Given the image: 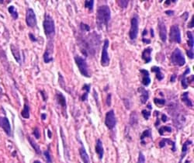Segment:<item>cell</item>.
<instances>
[{"instance_id": "1", "label": "cell", "mask_w": 194, "mask_h": 163, "mask_svg": "<svg viewBox=\"0 0 194 163\" xmlns=\"http://www.w3.org/2000/svg\"><path fill=\"white\" fill-rule=\"evenodd\" d=\"M110 18V9L108 6L103 5L98 8L96 11V24L99 30H102L103 27H107Z\"/></svg>"}, {"instance_id": "2", "label": "cell", "mask_w": 194, "mask_h": 163, "mask_svg": "<svg viewBox=\"0 0 194 163\" xmlns=\"http://www.w3.org/2000/svg\"><path fill=\"white\" fill-rule=\"evenodd\" d=\"M43 26H44V33L47 37H53L55 33V25H54V22L52 17L48 14H46L44 16Z\"/></svg>"}, {"instance_id": "3", "label": "cell", "mask_w": 194, "mask_h": 163, "mask_svg": "<svg viewBox=\"0 0 194 163\" xmlns=\"http://www.w3.org/2000/svg\"><path fill=\"white\" fill-rule=\"evenodd\" d=\"M171 62L174 65H177V66H183L186 64V59L184 58V55L182 53V51L179 48L176 47L174 51L172 52L171 55Z\"/></svg>"}, {"instance_id": "4", "label": "cell", "mask_w": 194, "mask_h": 163, "mask_svg": "<svg viewBox=\"0 0 194 163\" xmlns=\"http://www.w3.org/2000/svg\"><path fill=\"white\" fill-rule=\"evenodd\" d=\"M75 61L76 63L77 66L79 68V70L80 73H81L83 76L86 78H90V74L89 72L88 66H87V63L86 61V59L83 58L81 56L77 55L75 57Z\"/></svg>"}, {"instance_id": "5", "label": "cell", "mask_w": 194, "mask_h": 163, "mask_svg": "<svg viewBox=\"0 0 194 163\" xmlns=\"http://www.w3.org/2000/svg\"><path fill=\"white\" fill-rule=\"evenodd\" d=\"M138 26L139 21L138 16L134 15L130 21V29L129 36L130 40H135L138 34Z\"/></svg>"}, {"instance_id": "6", "label": "cell", "mask_w": 194, "mask_h": 163, "mask_svg": "<svg viewBox=\"0 0 194 163\" xmlns=\"http://www.w3.org/2000/svg\"><path fill=\"white\" fill-rule=\"evenodd\" d=\"M169 41L177 44L181 43V32L178 25H172L170 28Z\"/></svg>"}, {"instance_id": "7", "label": "cell", "mask_w": 194, "mask_h": 163, "mask_svg": "<svg viewBox=\"0 0 194 163\" xmlns=\"http://www.w3.org/2000/svg\"><path fill=\"white\" fill-rule=\"evenodd\" d=\"M108 47H109V40L106 39L104 40L103 46L102 49L101 56V65L103 67H106L110 65V58L108 55Z\"/></svg>"}, {"instance_id": "8", "label": "cell", "mask_w": 194, "mask_h": 163, "mask_svg": "<svg viewBox=\"0 0 194 163\" xmlns=\"http://www.w3.org/2000/svg\"><path fill=\"white\" fill-rule=\"evenodd\" d=\"M117 123V120H116L115 114L113 110H110L107 112L106 114V118H105V124L109 129H113L116 126Z\"/></svg>"}, {"instance_id": "9", "label": "cell", "mask_w": 194, "mask_h": 163, "mask_svg": "<svg viewBox=\"0 0 194 163\" xmlns=\"http://www.w3.org/2000/svg\"><path fill=\"white\" fill-rule=\"evenodd\" d=\"M26 23L28 26L30 27H34L37 25V18L34 12L32 9H28L27 10V15H26Z\"/></svg>"}, {"instance_id": "10", "label": "cell", "mask_w": 194, "mask_h": 163, "mask_svg": "<svg viewBox=\"0 0 194 163\" xmlns=\"http://www.w3.org/2000/svg\"><path fill=\"white\" fill-rule=\"evenodd\" d=\"M158 31H159V37L162 42H165L167 40V29L165 24L163 21H158Z\"/></svg>"}, {"instance_id": "11", "label": "cell", "mask_w": 194, "mask_h": 163, "mask_svg": "<svg viewBox=\"0 0 194 163\" xmlns=\"http://www.w3.org/2000/svg\"><path fill=\"white\" fill-rule=\"evenodd\" d=\"M0 127L4 130V131L7 134L10 136L11 135V127H10V123H9V120L6 117H0Z\"/></svg>"}, {"instance_id": "12", "label": "cell", "mask_w": 194, "mask_h": 163, "mask_svg": "<svg viewBox=\"0 0 194 163\" xmlns=\"http://www.w3.org/2000/svg\"><path fill=\"white\" fill-rule=\"evenodd\" d=\"M151 52H152V48L149 47L144 49L142 52V59L144 61L146 64H148L151 61Z\"/></svg>"}, {"instance_id": "13", "label": "cell", "mask_w": 194, "mask_h": 163, "mask_svg": "<svg viewBox=\"0 0 194 163\" xmlns=\"http://www.w3.org/2000/svg\"><path fill=\"white\" fill-rule=\"evenodd\" d=\"M140 72H141V74H142V75H143V78H142V83H143V85L145 86H149V84L151 83V79L150 77H149V72H148L146 69L140 70Z\"/></svg>"}, {"instance_id": "14", "label": "cell", "mask_w": 194, "mask_h": 163, "mask_svg": "<svg viewBox=\"0 0 194 163\" xmlns=\"http://www.w3.org/2000/svg\"><path fill=\"white\" fill-rule=\"evenodd\" d=\"M96 152L97 155H99V159H102L103 157V143H102L101 140L98 139L96 141Z\"/></svg>"}, {"instance_id": "15", "label": "cell", "mask_w": 194, "mask_h": 163, "mask_svg": "<svg viewBox=\"0 0 194 163\" xmlns=\"http://www.w3.org/2000/svg\"><path fill=\"white\" fill-rule=\"evenodd\" d=\"M79 154H80V156H81L82 160L83 161V163H91L88 154H87L86 149H85L83 146H82L79 148Z\"/></svg>"}, {"instance_id": "16", "label": "cell", "mask_w": 194, "mask_h": 163, "mask_svg": "<svg viewBox=\"0 0 194 163\" xmlns=\"http://www.w3.org/2000/svg\"><path fill=\"white\" fill-rule=\"evenodd\" d=\"M52 51L53 49L51 47V49L49 48V47H47L45 52L44 54V61L45 63H49L51 62V61H53V57H52Z\"/></svg>"}, {"instance_id": "17", "label": "cell", "mask_w": 194, "mask_h": 163, "mask_svg": "<svg viewBox=\"0 0 194 163\" xmlns=\"http://www.w3.org/2000/svg\"><path fill=\"white\" fill-rule=\"evenodd\" d=\"M138 92L141 93V101L142 103H145L148 100V97H149V95H148V92L147 90H145L144 88H142V87H140L138 88Z\"/></svg>"}, {"instance_id": "18", "label": "cell", "mask_w": 194, "mask_h": 163, "mask_svg": "<svg viewBox=\"0 0 194 163\" xmlns=\"http://www.w3.org/2000/svg\"><path fill=\"white\" fill-rule=\"evenodd\" d=\"M151 72H155V74H156V78H157L158 80H162V79H164V75L162 73V71H161V68L159 67H158V66H153L151 68Z\"/></svg>"}, {"instance_id": "19", "label": "cell", "mask_w": 194, "mask_h": 163, "mask_svg": "<svg viewBox=\"0 0 194 163\" xmlns=\"http://www.w3.org/2000/svg\"><path fill=\"white\" fill-rule=\"evenodd\" d=\"M190 68H187L185 70V72H184V73H183V75H182V81H181V82H182V86H183V87L184 88H187L188 85H189L186 75L187 74H189V73H190Z\"/></svg>"}, {"instance_id": "20", "label": "cell", "mask_w": 194, "mask_h": 163, "mask_svg": "<svg viewBox=\"0 0 194 163\" xmlns=\"http://www.w3.org/2000/svg\"><path fill=\"white\" fill-rule=\"evenodd\" d=\"M11 51L12 53L13 54L14 58L16 60V61L19 63L21 62L20 61V51H19V49L15 47L14 45H11Z\"/></svg>"}, {"instance_id": "21", "label": "cell", "mask_w": 194, "mask_h": 163, "mask_svg": "<svg viewBox=\"0 0 194 163\" xmlns=\"http://www.w3.org/2000/svg\"><path fill=\"white\" fill-rule=\"evenodd\" d=\"M182 101H183L187 107H193V102L192 101L189 99V93H187V92H186V93H184L183 95H182Z\"/></svg>"}, {"instance_id": "22", "label": "cell", "mask_w": 194, "mask_h": 163, "mask_svg": "<svg viewBox=\"0 0 194 163\" xmlns=\"http://www.w3.org/2000/svg\"><path fill=\"white\" fill-rule=\"evenodd\" d=\"M56 97H57V100H58V103H59L61 107L65 108V107H66V101H65V96H64L61 93H57Z\"/></svg>"}, {"instance_id": "23", "label": "cell", "mask_w": 194, "mask_h": 163, "mask_svg": "<svg viewBox=\"0 0 194 163\" xmlns=\"http://www.w3.org/2000/svg\"><path fill=\"white\" fill-rule=\"evenodd\" d=\"M192 144V141H186L183 144V148H182V155H181V160L183 159L184 157H185V155H186V153H187V151H188V147H189V145L190 144Z\"/></svg>"}, {"instance_id": "24", "label": "cell", "mask_w": 194, "mask_h": 163, "mask_svg": "<svg viewBox=\"0 0 194 163\" xmlns=\"http://www.w3.org/2000/svg\"><path fill=\"white\" fill-rule=\"evenodd\" d=\"M186 33H187L188 37V45L190 47V50L189 51H193V34L190 31H188Z\"/></svg>"}, {"instance_id": "25", "label": "cell", "mask_w": 194, "mask_h": 163, "mask_svg": "<svg viewBox=\"0 0 194 163\" xmlns=\"http://www.w3.org/2000/svg\"><path fill=\"white\" fill-rule=\"evenodd\" d=\"M21 115L23 116V118L28 119L30 117V108L27 103L24 105V108H23V111L21 112Z\"/></svg>"}, {"instance_id": "26", "label": "cell", "mask_w": 194, "mask_h": 163, "mask_svg": "<svg viewBox=\"0 0 194 163\" xmlns=\"http://www.w3.org/2000/svg\"><path fill=\"white\" fill-rule=\"evenodd\" d=\"M28 139H29V141H30V144H31V145H32L33 148H34L35 151H36V152H37V154H40V153H41V152H40V148L39 145H38V144H36V142H35L34 141H33V140L31 139L30 137H28Z\"/></svg>"}, {"instance_id": "27", "label": "cell", "mask_w": 194, "mask_h": 163, "mask_svg": "<svg viewBox=\"0 0 194 163\" xmlns=\"http://www.w3.org/2000/svg\"><path fill=\"white\" fill-rule=\"evenodd\" d=\"M166 143H168V144H172V145H174V146H176L175 142L172 141L171 140L168 139V138H164V139H162V141L159 142V147L160 148H163V147L165 146Z\"/></svg>"}, {"instance_id": "28", "label": "cell", "mask_w": 194, "mask_h": 163, "mask_svg": "<svg viewBox=\"0 0 194 163\" xmlns=\"http://www.w3.org/2000/svg\"><path fill=\"white\" fill-rule=\"evenodd\" d=\"M8 10H9V13L11 14L12 16L13 17V19L16 20V19L18 18V13H17V11H16V9L15 7L9 6V9H8Z\"/></svg>"}, {"instance_id": "29", "label": "cell", "mask_w": 194, "mask_h": 163, "mask_svg": "<svg viewBox=\"0 0 194 163\" xmlns=\"http://www.w3.org/2000/svg\"><path fill=\"white\" fill-rule=\"evenodd\" d=\"M172 131V128L169 126H164V127H162L159 128L158 130V132H159L160 135H163L165 132H169L170 133Z\"/></svg>"}, {"instance_id": "30", "label": "cell", "mask_w": 194, "mask_h": 163, "mask_svg": "<svg viewBox=\"0 0 194 163\" xmlns=\"http://www.w3.org/2000/svg\"><path fill=\"white\" fill-rule=\"evenodd\" d=\"M93 5H94L93 0H86V1H85V7L89 9L90 11L93 10Z\"/></svg>"}, {"instance_id": "31", "label": "cell", "mask_w": 194, "mask_h": 163, "mask_svg": "<svg viewBox=\"0 0 194 163\" xmlns=\"http://www.w3.org/2000/svg\"><path fill=\"white\" fill-rule=\"evenodd\" d=\"M146 137H151V131L150 130H145L142 133V134L141 136V141H143L144 138Z\"/></svg>"}, {"instance_id": "32", "label": "cell", "mask_w": 194, "mask_h": 163, "mask_svg": "<svg viewBox=\"0 0 194 163\" xmlns=\"http://www.w3.org/2000/svg\"><path fill=\"white\" fill-rule=\"evenodd\" d=\"M80 27H81V30H82V31H84V32H88V31L90 30L89 26H88L87 24H86V23H81V24H80Z\"/></svg>"}, {"instance_id": "33", "label": "cell", "mask_w": 194, "mask_h": 163, "mask_svg": "<svg viewBox=\"0 0 194 163\" xmlns=\"http://www.w3.org/2000/svg\"><path fill=\"white\" fill-rule=\"evenodd\" d=\"M154 101H155V104L158 105V106H163L165 103V101L163 99H157V98H155Z\"/></svg>"}, {"instance_id": "34", "label": "cell", "mask_w": 194, "mask_h": 163, "mask_svg": "<svg viewBox=\"0 0 194 163\" xmlns=\"http://www.w3.org/2000/svg\"><path fill=\"white\" fill-rule=\"evenodd\" d=\"M137 163H145V157H144V155L142 152L139 153Z\"/></svg>"}, {"instance_id": "35", "label": "cell", "mask_w": 194, "mask_h": 163, "mask_svg": "<svg viewBox=\"0 0 194 163\" xmlns=\"http://www.w3.org/2000/svg\"><path fill=\"white\" fill-rule=\"evenodd\" d=\"M128 2H129V1H119L118 3H119V6H120L121 8L125 9V8H127Z\"/></svg>"}, {"instance_id": "36", "label": "cell", "mask_w": 194, "mask_h": 163, "mask_svg": "<svg viewBox=\"0 0 194 163\" xmlns=\"http://www.w3.org/2000/svg\"><path fill=\"white\" fill-rule=\"evenodd\" d=\"M142 114H143L144 117L146 120H148V119L149 118V116H150L151 113L149 111H148V110H146V109H144V110H142Z\"/></svg>"}, {"instance_id": "37", "label": "cell", "mask_w": 194, "mask_h": 163, "mask_svg": "<svg viewBox=\"0 0 194 163\" xmlns=\"http://www.w3.org/2000/svg\"><path fill=\"white\" fill-rule=\"evenodd\" d=\"M44 156L46 157V159L47 161V162L51 163V155H50V153H49L48 151H45L44 152Z\"/></svg>"}, {"instance_id": "38", "label": "cell", "mask_w": 194, "mask_h": 163, "mask_svg": "<svg viewBox=\"0 0 194 163\" xmlns=\"http://www.w3.org/2000/svg\"><path fill=\"white\" fill-rule=\"evenodd\" d=\"M33 135H34L35 137H36L37 139L40 138V131L39 130H38V128L36 127L34 130H33Z\"/></svg>"}, {"instance_id": "39", "label": "cell", "mask_w": 194, "mask_h": 163, "mask_svg": "<svg viewBox=\"0 0 194 163\" xmlns=\"http://www.w3.org/2000/svg\"><path fill=\"white\" fill-rule=\"evenodd\" d=\"M82 89L86 91V93H89V90H90V85H87V84H85L82 87Z\"/></svg>"}, {"instance_id": "40", "label": "cell", "mask_w": 194, "mask_h": 163, "mask_svg": "<svg viewBox=\"0 0 194 163\" xmlns=\"http://www.w3.org/2000/svg\"><path fill=\"white\" fill-rule=\"evenodd\" d=\"M187 56L189 57V58H190V59H193V57H194V54H193V51H187Z\"/></svg>"}, {"instance_id": "41", "label": "cell", "mask_w": 194, "mask_h": 163, "mask_svg": "<svg viewBox=\"0 0 194 163\" xmlns=\"http://www.w3.org/2000/svg\"><path fill=\"white\" fill-rule=\"evenodd\" d=\"M106 103L108 105L109 107L111 105V94H109L107 96V100H106Z\"/></svg>"}, {"instance_id": "42", "label": "cell", "mask_w": 194, "mask_h": 163, "mask_svg": "<svg viewBox=\"0 0 194 163\" xmlns=\"http://www.w3.org/2000/svg\"><path fill=\"white\" fill-rule=\"evenodd\" d=\"M88 94H89L88 93H85L83 95H82V101H86V100H87V97H88Z\"/></svg>"}, {"instance_id": "43", "label": "cell", "mask_w": 194, "mask_h": 163, "mask_svg": "<svg viewBox=\"0 0 194 163\" xmlns=\"http://www.w3.org/2000/svg\"><path fill=\"white\" fill-rule=\"evenodd\" d=\"M29 37H30V38L31 39V40H32V41H33V42L37 41V39H36V37H35L32 34V33H30V34H29Z\"/></svg>"}, {"instance_id": "44", "label": "cell", "mask_w": 194, "mask_h": 163, "mask_svg": "<svg viewBox=\"0 0 194 163\" xmlns=\"http://www.w3.org/2000/svg\"><path fill=\"white\" fill-rule=\"evenodd\" d=\"M165 14H167L168 16H172L174 14V11H172V10H167V11H165Z\"/></svg>"}, {"instance_id": "45", "label": "cell", "mask_w": 194, "mask_h": 163, "mask_svg": "<svg viewBox=\"0 0 194 163\" xmlns=\"http://www.w3.org/2000/svg\"><path fill=\"white\" fill-rule=\"evenodd\" d=\"M193 19H194V16H193L192 17V20H191V21H190V23L188 25V26L190 28H193Z\"/></svg>"}, {"instance_id": "46", "label": "cell", "mask_w": 194, "mask_h": 163, "mask_svg": "<svg viewBox=\"0 0 194 163\" xmlns=\"http://www.w3.org/2000/svg\"><path fill=\"white\" fill-rule=\"evenodd\" d=\"M142 41H143L144 43V44H149L151 43L150 40L145 39V38H143V39H142Z\"/></svg>"}, {"instance_id": "47", "label": "cell", "mask_w": 194, "mask_h": 163, "mask_svg": "<svg viewBox=\"0 0 194 163\" xmlns=\"http://www.w3.org/2000/svg\"><path fill=\"white\" fill-rule=\"evenodd\" d=\"M162 121H163V122H166L167 121V116L165 114H163L162 116Z\"/></svg>"}, {"instance_id": "48", "label": "cell", "mask_w": 194, "mask_h": 163, "mask_svg": "<svg viewBox=\"0 0 194 163\" xmlns=\"http://www.w3.org/2000/svg\"><path fill=\"white\" fill-rule=\"evenodd\" d=\"M41 118H42V120H45V119H46V114H42Z\"/></svg>"}, {"instance_id": "49", "label": "cell", "mask_w": 194, "mask_h": 163, "mask_svg": "<svg viewBox=\"0 0 194 163\" xmlns=\"http://www.w3.org/2000/svg\"><path fill=\"white\" fill-rule=\"evenodd\" d=\"M175 79H176V75H172V76L171 82H174V80H175Z\"/></svg>"}, {"instance_id": "50", "label": "cell", "mask_w": 194, "mask_h": 163, "mask_svg": "<svg viewBox=\"0 0 194 163\" xmlns=\"http://www.w3.org/2000/svg\"><path fill=\"white\" fill-rule=\"evenodd\" d=\"M151 36L154 37V30H153V29H151Z\"/></svg>"}, {"instance_id": "51", "label": "cell", "mask_w": 194, "mask_h": 163, "mask_svg": "<svg viewBox=\"0 0 194 163\" xmlns=\"http://www.w3.org/2000/svg\"><path fill=\"white\" fill-rule=\"evenodd\" d=\"M147 32H148V31H147V30H144V31H143V33H142V36H144V35H146L147 34Z\"/></svg>"}, {"instance_id": "52", "label": "cell", "mask_w": 194, "mask_h": 163, "mask_svg": "<svg viewBox=\"0 0 194 163\" xmlns=\"http://www.w3.org/2000/svg\"><path fill=\"white\" fill-rule=\"evenodd\" d=\"M148 109H151V108H152V107H151V105L150 103H149V104L148 105Z\"/></svg>"}, {"instance_id": "53", "label": "cell", "mask_w": 194, "mask_h": 163, "mask_svg": "<svg viewBox=\"0 0 194 163\" xmlns=\"http://www.w3.org/2000/svg\"><path fill=\"white\" fill-rule=\"evenodd\" d=\"M48 137H51V130H48Z\"/></svg>"}, {"instance_id": "54", "label": "cell", "mask_w": 194, "mask_h": 163, "mask_svg": "<svg viewBox=\"0 0 194 163\" xmlns=\"http://www.w3.org/2000/svg\"><path fill=\"white\" fill-rule=\"evenodd\" d=\"M170 2H171V1H165V3H166V4H169Z\"/></svg>"}, {"instance_id": "55", "label": "cell", "mask_w": 194, "mask_h": 163, "mask_svg": "<svg viewBox=\"0 0 194 163\" xmlns=\"http://www.w3.org/2000/svg\"><path fill=\"white\" fill-rule=\"evenodd\" d=\"M185 163H190V161H186Z\"/></svg>"}]
</instances>
